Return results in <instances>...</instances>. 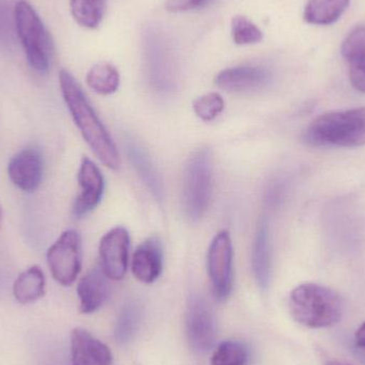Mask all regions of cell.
<instances>
[{"mask_svg": "<svg viewBox=\"0 0 365 365\" xmlns=\"http://www.w3.org/2000/svg\"><path fill=\"white\" fill-rule=\"evenodd\" d=\"M59 83L66 107L87 145L103 165L113 170L119 169L121 160L117 147L76 79L62 68Z\"/></svg>", "mask_w": 365, "mask_h": 365, "instance_id": "obj_1", "label": "cell"}, {"mask_svg": "<svg viewBox=\"0 0 365 365\" xmlns=\"http://www.w3.org/2000/svg\"><path fill=\"white\" fill-rule=\"evenodd\" d=\"M304 141L314 147L365 145V107L330 111L319 115L304 133Z\"/></svg>", "mask_w": 365, "mask_h": 365, "instance_id": "obj_2", "label": "cell"}, {"mask_svg": "<svg viewBox=\"0 0 365 365\" xmlns=\"http://www.w3.org/2000/svg\"><path fill=\"white\" fill-rule=\"evenodd\" d=\"M289 307L297 323L313 329L331 327L343 317L340 296L331 289L315 283L295 287L289 296Z\"/></svg>", "mask_w": 365, "mask_h": 365, "instance_id": "obj_3", "label": "cell"}, {"mask_svg": "<svg viewBox=\"0 0 365 365\" xmlns=\"http://www.w3.org/2000/svg\"><path fill=\"white\" fill-rule=\"evenodd\" d=\"M214 182V160L208 148L197 149L189 158L182 175V207L187 218L199 221L207 212Z\"/></svg>", "mask_w": 365, "mask_h": 365, "instance_id": "obj_4", "label": "cell"}, {"mask_svg": "<svg viewBox=\"0 0 365 365\" xmlns=\"http://www.w3.org/2000/svg\"><path fill=\"white\" fill-rule=\"evenodd\" d=\"M14 24L28 64L40 74H46L51 66L53 42L36 9L19 0L14 8Z\"/></svg>", "mask_w": 365, "mask_h": 365, "instance_id": "obj_5", "label": "cell"}, {"mask_svg": "<svg viewBox=\"0 0 365 365\" xmlns=\"http://www.w3.org/2000/svg\"><path fill=\"white\" fill-rule=\"evenodd\" d=\"M47 265L59 284L70 287L81 270V237L75 230H66L49 247Z\"/></svg>", "mask_w": 365, "mask_h": 365, "instance_id": "obj_6", "label": "cell"}, {"mask_svg": "<svg viewBox=\"0 0 365 365\" xmlns=\"http://www.w3.org/2000/svg\"><path fill=\"white\" fill-rule=\"evenodd\" d=\"M207 272L212 294L219 302L227 299L233 289V246L229 232H218L207 252Z\"/></svg>", "mask_w": 365, "mask_h": 365, "instance_id": "obj_7", "label": "cell"}, {"mask_svg": "<svg viewBox=\"0 0 365 365\" xmlns=\"http://www.w3.org/2000/svg\"><path fill=\"white\" fill-rule=\"evenodd\" d=\"M186 331L190 349L199 355L210 351L216 343V321L212 309L201 296L193 295L189 299Z\"/></svg>", "mask_w": 365, "mask_h": 365, "instance_id": "obj_8", "label": "cell"}, {"mask_svg": "<svg viewBox=\"0 0 365 365\" xmlns=\"http://www.w3.org/2000/svg\"><path fill=\"white\" fill-rule=\"evenodd\" d=\"M130 245V233L123 227L110 230L101 240L100 266L110 280L119 281L125 276Z\"/></svg>", "mask_w": 365, "mask_h": 365, "instance_id": "obj_9", "label": "cell"}, {"mask_svg": "<svg viewBox=\"0 0 365 365\" xmlns=\"http://www.w3.org/2000/svg\"><path fill=\"white\" fill-rule=\"evenodd\" d=\"M81 192L73 205V216L81 219L96 210L100 204L105 190V180L100 168L89 160L83 158L77 175Z\"/></svg>", "mask_w": 365, "mask_h": 365, "instance_id": "obj_10", "label": "cell"}, {"mask_svg": "<svg viewBox=\"0 0 365 365\" xmlns=\"http://www.w3.org/2000/svg\"><path fill=\"white\" fill-rule=\"evenodd\" d=\"M43 173L42 155L34 148L21 150L8 165L9 179L24 192H34L40 187Z\"/></svg>", "mask_w": 365, "mask_h": 365, "instance_id": "obj_11", "label": "cell"}, {"mask_svg": "<svg viewBox=\"0 0 365 365\" xmlns=\"http://www.w3.org/2000/svg\"><path fill=\"white\" fill-rule=\"evenodd\" d=\"M272 79L269 70L262 66H240L225 68L215 78L217 87L227 92L257 91L263 89Z\"/></svg>", "mask_w": 365, "mask_h": 365, "instance_id": "obj_12", "label": "cell"}, {"mask_svg": "<svg viewBox=\"0 0 365 365\" xmlns=\"http://www.w3.org/2000/svg\"><path fill=\"white\" fill-rule=\"evenodd\" d=\"M164 249L160 238L150 237L143 240L133 255L132 272L140 282H155L163 272Z\"/></svg>", "mask_w": 365, "mask_h": 365, "instance_id": "obj_13", "label": "cell"}, {"mask_svg": "<svg viewBox=\"0 0 365 365\" xmlns=\"http://www.w3.org/2000/svg\"><path fill=\"white\" fill-rule=\"evenodd\" d=\"M72 365H111L113 354L104 343L83 328H75L71 334Z\"/></svg>", "mask_w": 365, "mask_h": 365, "instance_id": "obj_14", "label": "cell"}, {"mask_svg": "<svg viewBox=\"0 0 365 365\" xmlns=\"http://www.w3.org/2000/svg\"><path fill=\"white\" fill-rule=\"evenodd\" d=\"M110 279L105 274L101 266L90 269L77 285L79 310L83 314H91L98 311L110 296Z\"/></svg>", "mask_w": 365, "mask_h": 365, "instance_id": "obj_15", "label": "cell"}, {"mask_svg": "<svg viewBox=\"0 0 365 365\" xmlns=\"http://www.w3.org/2000/svg\"><path fill=\"white\" fill-rule=\"evenodd\" d=\"M126 152L136 173L158 201L164 200V182L147 151L133 139L126 141Z\"/></svg>", "mask_w": 365, "mask_h": 365, "instance_id": "obj_16", "label": "cell"}, {"mask_svg": "<svg viewBox=\"0 0 365 365\" xmlns=\"http://www.w3.org/2000/svg\"><path fill=\"white\" fill-rule=\"evenodd\" d=\"M251 262L257 284L263 289H267L272 278V253L268 225L264 219L259 222L253 240Z\"/></svg>", "mask_w": 365, "mask_h": 365, "instance_id": "obj_17", "label": "cell"}, {"mask_svg": "<svg viewBox=\"0 0 365 365\" xmlns=\"http://www.w3.org/2000/svg\"><path fill=\"white\" fill-rule=\"evenodd\" d=\"M45 284L44 272L34 265L17 277L13 285V295L21 304H34L44 296Z\"/></svg>", "mask_w": 365, "mask_h": 365, "instance_id": "obj_18", "label": "cell"}, {"mask_svg": "<svg viewBox=\"0 0 365 365\" xmlns=\"http://www.w3.org/2000/svg\"><path fill=\"white\" fill-rule=\"evenodd\" d=\"M349 6V0H309L304 17L312 25H330L336 23Z\"/></svg>", "mask_w": 365, "mask_h": 365, "instance_id": "obj_19", "label": "cell"}, {"mask_svg": "<svg viewBox=\"0 0 365 365\" xmlns=\"http://www.w3.org/2000/svg\"><path fill=\"white\" fill-rule=\"evenodd\" d=\"M87 83L96 93L101 96H110L119 88V72L111 64H96L88 72Z\"/></svg>", "mask_w": 365, "mask_h": 365, "instance_id": "obj_20", "label": "cell"}, {"mask_svg": "<svg viewBox=\"0 0 365 365\" xmlns=\"http://www.w3.org/2000/svg\"><path fill=\"white\" fill-rule=\"evenodd\" d=\"M106 0H70V9L75 21L88 29L98 27L105 13Z\"/></svg>", "mask_w": 365, "mask_h": 365, "instance_id": "obj_21", "label": "cell"}, {"mask_svg": "<svg viewBox=\"0 0 365 365\" xmlns=\"http://www.w3.org/2000/svg\"><path fill=\"white\" fill-rule=\"evenodd\" d=\"M143 309L137 302H130L122 309L115 325V336L118 342L126 343L134 338L140 327Z\"/></svg>", "mask_w": 365, "mask_h": 365, "instance_id": "obj_22", "label": "cell"}, {"mask_svg": "<svg viewBox=\"0 0 365 365\" xmlns=\"http://www.w3.org/2000/svg\"><path fill=\"white\" fill-rule=\"evenodd\" d=\"M248 347L240 341H225L215 349L212 365H249Z\"/></svg>", "mask_w": 365, "mask_h": 365, "instance_id": "obj_23", "label": "cell"}, {"mask_svg": "<svg viewBox=\"0 0 365 365\" xmlns=\"http://www.w3.org/2000/svg\"><path fill=\"white\" fill-rule=\"evenodd\" d=\"M232 38L238 45L255 44L263 40V32L255 23L242 15H236L232 19Z\"/></svg>", "mask_w": 365, "mask_h": 365, "instance_id": "obj_24", "label": "cell"}, {"mask_svg": "<svg viewBox=\"0 0 365 365\" xmlns=\"http://www.w3.org/2000/svg\"><path fill=\"white\" fill-rule=\"evenodd\" d=\"M225 109V101L220 94H204L193 102V110L195 115L205 122H210L220 115Z\"/></svg>", "mask_w": 365, "mask_h": 365, "instance_id": "obj_25", "label": "cell"}, {"mask_svg": "<svg viewBox=\"0 0 365 365\" xmlns=\"http://www.w3.org/2000/svg\"><path fill=\"white\" fill-rule=\"evenodd\" d=\"M343 57L346 61L365 59V26L355 28L345 38L342 44Z\"/></svg>", "mask_w": 365, "mask_h": 365, "instance_id": "obj_26", "label": "cell"}, {"mask_svg": "<svg viewBox=\"0 0 365 365\" xmlns=\"http://www.w3.org/2000/svg\"><path fill=\"white\" fill-rule=\"evenodd\" d=\"M349 81L357 91L365 93V59L349 61Z\"/></svg>", "mask_w": 365, "mask_h": 365, "instance_id": "obj_27", "label": "cell"}, {"mask_svg": "<svg viewBox=\"0 0 365 365\" xmlns=\"http://www.w3.org/2000/svg\"><path fill=\"white\" fill-rule=\"evenodd\" d=\"M210 1L212 0H167L166 9L173 13L187 12L204 8Z\"/></svg>", "mask_w": 365, "mask_h": 365, "instance_id": "obj_28", "label": "cell"}, {"mask_svg": "<svg viewBox=\"0 0 365 365\" xmlns=\"http://www.w3.org/2000/svg\"><path fill=\"white\" fill-rule=\"evenodd\" d=\"M10 23L6 9L0 4V43L6 44L10 41Z\"/></svg>", "mask_w": 365, "mask_h": 365, "instance_id": "obj_29", "label": "cell"}, {"mask_svg": "<svg viewBox=\"0 0 365 365\" xmlns=\"http://www.w3.org/2000/svg\"><path fill=\"white\" fill-rule=\"evenodd\" d=\"M356 347L365 351V322L355 334Z\"/></svg>", "mask_w": 365, "mask_h": 365, "instance_id": "obj_30", "label": "cell"}, {"mask_svg": "<svg viewBox=\"0 0 365 365\" xmlns=\"http://www.w3.org/2000/svg\"><path fill=\"white\" fill-rule=\"evenodd\" d=\"M326 365H349V364H343V362H339V361H330V362H328V364Z\"/></svg>", "mask_w": 365, "mask_h": 365, "instance_id": "obj_31", "label": "cell"}, {"mask_svg": "<svg viewBox=\"0 0 365 365\" xmlns=\"http://www.w3.org/2000/svg\"><path fill=\"white\" fill-rule=\"evenodd\" d=\"M2 225V208L1 205H0V227H1Z\"/></svg>", "mask_w": 365, "mask_h": 365, "instance_id": "obj_32", "label": "cell"}]
</instances>
